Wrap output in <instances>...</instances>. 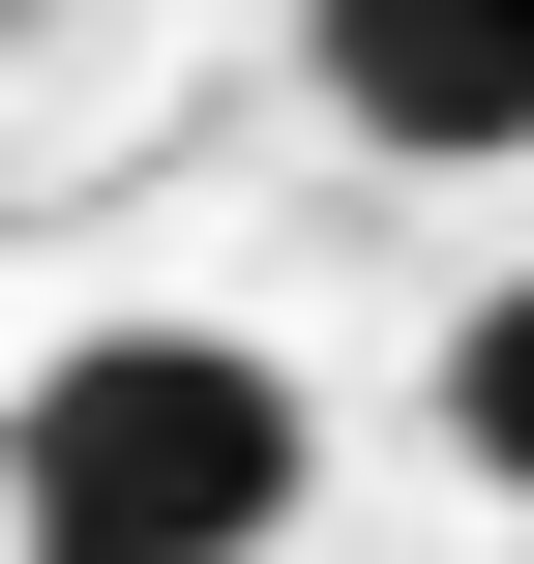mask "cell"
Instances as JSON below:
<instances>
[{"instance_id":"cell-3","label":"cell","mask_w":534,"mask_h":564,"mask_svg":"<svg viewBox=\"0 0 534 564\" xmlns=\"http://www.w3.org/2000/svg\"><path fill=\"white\" fill-rule=\"evenodd\" d=\"M416 416H446V476H476V506H534V268H505V297H446Z\"/></svg>"},{"instance_id":"cell-4","label":"cell","mask_w":534,"mask_h":564,"mask_svg":"<svg viewBox=\"0 0 534 564\" xmlns=\"http://www.w3.org/2000/svg\"><path fill=\"white\" fill-rule=\"evenodd\" d=\"M0 30H30V0H0Z\"/></svg>"},{"instance_id":"cell-1","label":"cell","mask_w":534,"mask_h":564,"mask_svg":"<svg viewBox=\"0 0 534 564\" xmlns=\"http://www.w3.org/2000/svg\"><path fill=\"white\" fill-rule=\"evenodd\" d=\"M327 506V387L268 327H59L0 416V564H268Z\"/></svg>"},{"instance_id":"cell-2","label":"cell","mask_w":534,"mask_h":564,"mask_svg":"<svg viewBox=\"0 0 534 564\" xmlns=\"http://www.w3.org/2000/svg\"><path fill=\"white\" fill-rule=\"evenodd\" d=\"M297 89L386 178H505L534 149V0H297Z\"/></svg>"}]
</instances>
